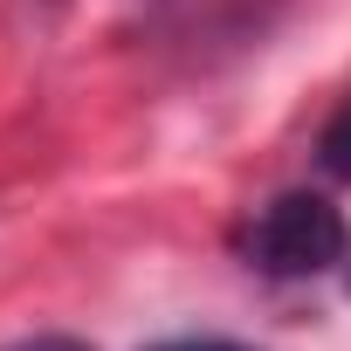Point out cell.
<instances>
[{"mask_svg": "<svg viewBox=\"0 0 351 351\" xmlns=\"http://www.w3.org/2000/svg\"><path fill=\"white\" fill-rule=\"evenodd\" d=\"M344 214L324 200V193H276L248 234H241V255L248 269L276 276V282H296V276H324L330 262H344Z\"/></svg>", "mask_w": 351, "mask_h": 351, "instance_id": "1", "label": "cell"}, {"mask_svg": "<svg viewBox=\"0 0 351 351\" xmlns=\"http://www.w3.org/2000/svg\"><path fill=\"white\" fill-rule=\"evenodd\" d=\"M317 152H324V172L351 180V104H344V110H337V117L324 124V145H317Z\"/></svg>", "mask_w": 351, "mask_h": 351, "instance_id": "2", "label": "cell"}, {"mask_svg": "<svg viewBox=\"0 0 351 351\" xmlns=\"http://www.w3.org/2000/svg\"><path fill=\"white\" fill-rule=\"evenodd\" d=\"M14 351H90V344H76V337H35V344H14Z\"/></svg>", "mask_w": 351, "mask_h": 351, "instance_id": "3", "label": "cell"}, {"mask_svg": "<svg viewBox=\"0 0 351 351\" xmlns=\"http://www.w3.org/2000/svg\"><path fill=\"white\" fill-rule=\"evenodd\" d=\"M158 351H241V344H214L207 337V344H158Z\"/></svg>", "mask_w": 351, "mask_h": 351, "instance_id": "4", "label": "cell"}]
</instances>
